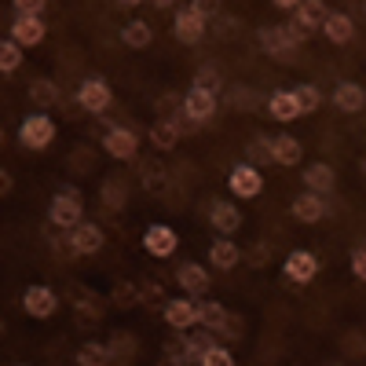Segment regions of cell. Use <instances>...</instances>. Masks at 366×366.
<instances>
[{"instance_id": "obj_24", "label": "cell", "mask_w": 366, "mask_h": 366, "mask_svg": "<svg viewBox=\"0 0 366 366\" xmlns=\"http://www.w3.org/2000/svg\"><path fill=\"white\" fill-rule=\"evenodd\" d=\"M150 139H154V147H162V150L176 147V139H179L176 121H172V117H162V121H154V125H150Z\"/></svg>"}, {"instance_id": "obj_34", "label": "cell", "mask_w": 366, "mask_h": 366, "mask_svg": "<svg viewBox=\"0 0 366 366\" xmlns=\"http://www.w3.org/2000/svg\"><path fill=\"white\" fill-rule=\"evenodd\" d=\"M194 88L198 92H209V96H217V92H220V70L217 66H202L198 74H194Z\"/></svg>"}, {"instance_id": "obj_23", "label": "cell", "mask_w": 366, "mask_h": 366, "mask_svg": "<svg viewBox=\"0 0 366 366\" xmlns=\"http://www.w3.org/2000/svg\"><path fill=\"white\" fill-rule=\"evenodd\" d=\"M322 29H326V37H330L333 44H348L355 26H352V19H348V15H326Z\"/></svg>"}, {"instance_id": "obj_32", "label": "cell", "mask_w": 366, "mask_h": 366, "mask_svg": "<svg viewBox=\"0 0 366 366\" xmlns=\"http://www.w3.org/2000/svg\"><path fill=\"white\" fill-rule=\"evenodd\" d=\"M293 103H297V114H312V110L319 107V88H315V84L293 88Z\"/></svg>"}, {"instance_id": "obj_28", "label": "cell", "mask_w": 366, "mask_h": 366, "mask_svg": "<svg viewBox=\"0 0 366 366\" xmlns=\"http://www.w3.org/2000/svg\"><path fill=\"white\" fill-rule=\"evenodd\" d=\"M224 304H217V300H205V304H198V322L205 326V330H220L224 326Z\"/></svg>"}, {"instance_id": "obj_6", "label": "cell", "mask_w": 366, "mask_h": 366, "mask_svg": "<svg viewBox=\"0 0 366 366\" xmlns=\"http://www.w3.org/2000/svg\"><path fill=\"white\" fill-rule=\"evenodd\" d=\"M227 183H231V191L238 198H257L260 187H264V179H260V172L253 165H234L231 176H227Z\"/></svg>"}, {"instance_id": "obj_30", "label": "cell", "mask_w": 366, "mask_h": 366, "mask_svg": "<svg viewBox=\"0 0 366 366\" xmlns=\"http://www.w3.org/2000/svg\"><path fill=\"white\" fill-rule=\"evenodd\" d=\"M22 66V44H15L11 37L4 41V44H0V70H4V74H15Z\"/></svg>"}, {"instance_id": "obj_21", "label": "cell", "mask_w": 366, "mask_h": 366, "mask_svg": "<svg viewBox=\"0 0 366 366\" xmlns=\"http://www.w3.org/2000/svg\"><path fill=\"white\" fill-rule=\"evenodd\" d=\"M304 183L312 187V194H330L333 191V169L326 162H315L304 169Z\"/></svg>"}, {"instance_id": "obj_10", "label": "cell", "mask_w": 366, "mask_h": 366, "mask_svg": "<svg viewBox=\"0 0 366 366\" xmlns=\"http://www.w3.org/2000/svg\"><path fill=\"white\" fill-rule=\"evenodd\" d=\"M176 41H183V44H198L202 37H205V19L202 15H194L191 8H183L179 15H176Z\"/></svg>"}, {"instance_id": "obj_16", "label": "cell", "mask_w": 366, "mask_h": 366, "mask_svg": "<svg viewBox=\"0 0 366 366\" xmlns=\"http://www.w3.org/2000/svg\"><path fill=\"white\" fill-rule=\"evenodd\" d=\"M70 238H74V249H77V257L99 253V246H103V231H99L96 224H77Z\"/></svg>"}, {"instance_id": "obj_3", "label": "cell", "mask_w": 366, "mask_h": 366, "mask_svg": "<svg viewBox=\"0 0 366 366\" xmlns=\"http://www.w3.org/2000/svg\"><path fill=\"white\" fill-rule=\"evenodd\" d=\"M19 139H22V147H29V150H41V147H48L51 139H55V125H51V117H44V114H29L22 125H19Z\"/></svg>"}, {"instance_id": "obj_9", "label": "cell", "mask_w": 366, "mask_h": 366, "mask_svg": "<svg viewBox=\"0 0 366 366\" xmlns=\"http://www.w3.org/2000/svg\"><path fill=\"white\" fill-rule=\"evenodd\" d=\"M176 231L172 227H165V224H154L147 234H143V246H147V253H154V257H172L176 253Z\"/></svg>"}, {"instance_id": "obj_39", "label": "cell", "mask_w": 366, "mask_h": 366, "mask_svg": "<svg viewBox=\"0 0 366 366\" xmlns=\"http://www.w3.org/2000/svg\"><path fill=\"white\" fill-rule=\"evenodd\" d=\"M231 362H234V355L227 348H217V345L202 355V366H231Z\"/></svg>"}, {"instance_id": "obj_8", "label": "cell", "mask_w": 366, "mask_h": 366, "mask_svg": "<svg viewBox=\"0 0 366 366\" xmlns=\"http://www.w3.org/2000/svg\"><path fill=\"white\" fill-rule=\"evenodd\" d=\"M103 147H107V154H114V158H121V162H129V158L136 154L139 139H136V132H132V129L117 125V129H110V132H107Z\"/></svg>"}, {"instance_id": "obj_40", "label": "cell", "mask_w": 366, "mask_h": 366, "mask_svg": "<svg viewBox=\"0 0 366 366\" xmlns=\"http://www.w3.org/2000/svg\"><path fill=\"white\" fill-rule=\"evenodd\" d=\"M352 274H355L359 282L366 279V249H362V246H355V249H352Z\"/></svg>"}, {"instance_id": "obj_14", "label": "cell", "mask_w": 366, "mask_h": 366, "mask_svg": "<svg viewBox=\"0 0 366 366\" xmlns=\"http://www.w3.org/2000/svg\"><path fill=\"white\" fill-rule=\"evenodd\" d=\"M333 103H337L345 114H359L366 107V92L359 84H352V81H341L337 88H333Z\"/></svg>"}, {"instance_id": "obj_17", "label": "cell", "mask_w": 366, "mask_h": 366, "mask_svg": "<svg viewBox=\"0 0 366 366\" xmlns=\"http://www.w3.org/2000/svg\"><path fill=\"white\" fill-rule=\"evenodd\" d=\"M11 41L22 44V48L41 44V41H44V22H41V19H15V26H11Z\"/></svg>"}, {"instance_id": "obj_31", "label": "cell", "mask_w": 366, "mask_h": 366, "mask_svg": "<svg viewBox=\"0 0 366 366\" xmlns=\"http://www.w3.org/2000/svg\"><path fill=\"white\" fill-rule=\"evenodd\" d=\"M121 41H125L129 48H147L150 44V26L147 22H129L125 29H121Z\"/></svg>"}, {"instance_id": "obj_26", "label": "cell", "mask_w": 366, "mask_h": 366, "mask_svg": "<svg viewBox=\"0 0 366 366\" xmlns=\"http://www.w3.org/2000/svg\"><path fill=\"white\" fill-rule=\"evenodd\" d=\"M165 165L162 162H147L143 165V187L150 191V194H165Z\"/></svg>"}, {"instance_id": "obj_5", "label": "cell", "mask_w": 366, "mask_h": 366, "mask_svg": "<svg viewBox=\"0 0 366 366\" xmlns=\"http://www.w3.org/2000/svg\"><path fill=\"white\" fill-rule=\"evenodd\" d=\"M22 308L34 315V319H48V315H55V308H59V297H55L48 286H29V290L22 293Z\"/></svg>"}, {"instance_id": "obj_11", "label": "cell", "mask_w": 366, "mask_h": 366, "mask_svg": "<svg viewBox=\"0 0 366 366\" xmlns=\"http://www.w3.org/2000/svg\"><path fill=\"white\" fill-rule=\"evenodd\" d=\"M183 114H187L191 121H205V117H212V114H217V96L191 88L187 96H183Z\"/></svg>"}, {"instance_id": "obj_2", "label": "cell", "mask_w": 366, "mask_h": 366, "mask_svg": "<svg viewBox=\"0 0 366 366\" xmlns=\"http://www.w3.org/2000/svg\"><path fill=\"white\" fill-rule=\"evenodd\" d=\"M304 41V34L297 26H271V29H260V48L267 51V55H290L297 44Z\"/></svg>"}, {"instance_id": "obj_18", "label": "cell", "mask_w": 366, "mask_h": 366, "mask_svg": "<svg viewBox=\"0 0 366 366\" xmlns=\"http://www.w3.org/2000/svg\"><path fill=\"white\" fill-rule=\"evenodd\" d=\"M176 279H179L183 290L194 293V297H202V293L209 290V271H205L202 264H183V267L176 271Z\"/></svg>"}, {"instance_id": "obj_4", "label": "cell", "mask_w": 366, "mask_h": 366, "mask_svg": "<svg viewBox=\"0 0 366 366\" xmlns=\"http://www.w3.org/2000/svg\"><path fill=\"white\" fill-rule=\"evenodd\" d=\"M77 103H81L88 114H103V110L110 107V88H107V81H99V77L81 81V88H77Z\"/></svg>"}, {"instance_id": "obj_37", "label": "cell", "mask_w": 366, "mask_h": 366, "mask_svg": "<svg viewBox=\"0 0 366 366\" xmlns=\"http://www.w3.org/2000/svg\"><path fill=\"white\" fill-rule=\"evenodd\" d=\"M246 154H249V162H246V165H253V169H257V165H264V162H271V139H253Z\"/></svg>"}, {"instance_id": "obj_15", "label": "cell", "mask_w": 366, "mask_h": 366, "mask_svg": "<svg viewBox=\"0 0 366 366\" xmlns=\"http://www.w3.org/2000/svg\"><path fill=\"white\" fill-rule=\"evenodd\" d=\"M209 220H212V227H217V231L231 234V231H238V227H242V212H238L231 202H212Z\"/></svg>"}, {"instance_id": "obj_43", "label": "cell", "mask_w": 366, "mask_h": 366, "mask_svg": "<svg viewBox=\"0 0 366 366\" xmlns=\"http://www.w3.org/2000/svg\"><path fill=\"white\" fill-rule=\"evenodd\" d=\"M220 333H227V337H242V319H234V315H224V326H220Z\"/></svg>"}, {"instance_id": "obj_35", "label": "cell", "mask_w": 366, "mask_h": 366, "mask_svg": "<svg viewBox=\"0 0 366 366\" xmlns=\"http://www.w3.org/2000/svg\"><path fill=\"white\" fill-rule=\"evenodd\" d=\"M212 348V337L209 333H194V337L187 341V352H183V362H202V355Z\"/></svg>"}, {"instance_id": "obj_7", "label": "cell", "mask_w": 366, "mask_h": 366, "mask_svg": "<svg viewBox=\"0 0 366 366\" xmlns=\"http://www.w3.org/2000/svg\"><path fill=\"white\" fill-rule=\"evenodd\" d=\"M315 271H319V260H315V253H308V249H297V253H290L286 257V279L290 282H312L315 279Z\"/></svg>"}, {"instance_id": "obj_41", "label": "cell", "mask_w": 366, "mask_h": 366, "mask_svg": "<svg viewBox=\"0 0 366 366\" xmlns=\"http://www.w3.org/2000/svg\"><path fill=\"white\" fill-rule=\"evenodd\" d=\"M231 107H234V110H249V107H253V92H249V88H234V92H231Z\"/></svg>"}, {"instance_id": "obj_22", "label": "cell", "mask_w": 366, "mask_h": 366, "mask_svg": "<svg viewBox=\"0 0 366 366\" xmlns=\"http://www.w3.org/2000/svg\"><path fill=\"white\" fill-rule=\"evenodd\" d=\"M209 260H212V267H217V271H231V267H238L242 253H238V246H234V242H212Z\"/></svg>"}, {"instance_id": "obj_13", "label": "cell", "mask_w": 366, "mask_h": 366, "mask_svg": "<svg viewBox=\"0 0 366 366\" xmlns=\"http://www.w3.org/2000/svg\"><path fill=\"white\" fill-rule=\"evenodd\" d=\"M293 217L300 220V224H319L322 217H326V202H322V194H300L297 202H293Z\"/></svg>"}, {"instance_id": "obj_25", "label": "cell", "mask_w": 366, "mask_h": 366, "mask_svg": "<svg viewBox=\"0 0 366 366\" xmlns=\"http://www.w3.org/2000/svg\"><path fill=\"white\" fill-rule=\"evenodd\" d=\"M267 107H271V117H279V121L300 117V114H297V103H293V92H274Z\"/></svg>"}, {"instance_id": "obj_29", "label": "cell", "mask_w": 366, "mask_h": 366, "mask_svg": "<svg viewBox=\"0 0 366 366\" xmlns=\"http://www.w3.org/2000/svg\"><path fill=\"white\" fill-rule=\"evenodd\" d=\"M77 366H103V362H110V352H107V345H96V341H88L81 352H77V359H74Z\"/></svg>"}, {"instance_id": "obj_46", "label": "cell", "mask_w": 366, "mask_h": 366, "mask_svg": "<svg viewBox=\"0 0 366 366\" xmlns=\"http://www.w3.org/2000/svg\"><path fill=\"white\" fill-rule=\"evenodd\" d=\"M274 8H282V11H297V0H279Z\"/></svg>"}, {"instance_id": "obj_44", "label": "cell", "mask_w": 366, "mask_h": 366, "mask_svg": "<svg viewBox=\"0 0 366 366\" xmlns=\"http://www.w3.org/2000/svg\"><path fill=\"white\" fill-rule=\"evenodd\" d=\"M191 11L202 15V19H209V15H217V4H209V0H198V4H191Z\"/></svg>"}, {"instance_id": "obj_38", "label": "cell", "mask_w": 366, "mask_h": 366, "mask_svg": "<svg viewBox=\"0 0 366 366\" xmlns=\"http://www.w3.org/2000/svg\"><path fill=\"white\" fill-rule=\"evenodd\" d=\"M11 8L19 11V19H41V11H44L48 4H44V0H15Z\"/></svg>"}, {"instance_id": "obj_19", "label": "cell", "mask_w": 366, "mask_h": 366, "mask_svg": "<svg viewBox=\"0 0 366 366\" xmlns=\"http://www.w3.org/2000/svg\"><path fill=\"white\" fill-rule=\"evenodd\" d=\"M271 158L279 162V165H297L300 162V139L282 132V136H274L271 139Z\"/></svg>"}, {"instance_id": "obj_33", "label": "cell", "mask_w": 366, "mask_h": 366, "mask_svg": "<svg viewBox=\"0 0 366 366\" xmlns=\"http://www.w3.org/2000/svg\"><path fill=\"white\" fill-rule=\"evenodd\" d=\"M107 352H110V362H129L136 355V341L125 337V333H117V337L107 345Z\"/></svg>"}, {"instance_id": "obj_20", "label": "cell", "mask_w": 366, "mask_h": 366, "mask_svg": "<svg viewBox=\"0 0 366 366\" xmlns=\"http://www.w3.org/2000/svg\"><path fill=\"white\" fill-rule=\"evenodd\" d=\"M326 22V4L322 0H308V4H297V29L300 34H308V29H315V26H322Z\"/></svg>"}, {"instance_id": "obj_27", "label": "cell", "mask_w": 366, "mask_h": 366, "mask_svg": "<svg viewBox=\"0 0 366 366\" xmlns=\"http://www.w3.org/2000/svg\"><path fill=\"white\" fill-rule=\"evenodd\" d=\"M29 99H34L37 107H55V99H59V88H55V81H48V77L34 81V84H29Z\"/></svg>"}, {"instance_id": "obj_42", "label": "cell", "mask_w": 366, "mask_h": 366, "mask_svg": "<svg viewBox=\"0 0 366 366\" xmlns=\"http://www.w3.org/2000/svg\"><path fill=\"white\" fill-rule=\"evenodd\" d=\"M114 300L121 304V308H129V304H136V290L132 286H117L114 290Z\"/></svg>"}, {"instance_id": "obj_1", "label": "cell", "mask_w": 366, "mask_h": 366, "mask_svg": "<svg viewBox=\"0 0 366 366\" xmlns=\"http://www.w3.org/2000/svg\"><path fill=\"white\" fill-rule=\"evenodd\" d=\"M48 220L55 227H77L81 224V191L77 187H63L55 198H51V209H48Z\"/></svg>"}, {"instance_id": "obj_45", "label": "cell", "mask_w": 366, "mask_h": 366, "mask_svg": "<svg viewBox=\"0 0 366 366\" xmlns=\"http://www.w3.org/2000/svg\"><path fill=\"white\" fill-rule=\"evenodd\" d=\"M11 191V176H8V169L4 172H0V194H8Z\"/></svg>"}, {"instance_id": "obj_36", "label": "cell", "mask_w": 366, "mask_h": 366, "mask_svg": "<svg viewBox=\"0 0 366 366\" xmlns=\"http://www.w3.org/2000/svg\"><path fill=\"white\" fill-rule=\"evenodd\" d=\"M125 202H129L125 187H121L117 179H107V183H103V205H107V209H125Z\"/></svg>"}, {"instance_id": "obj_12", "label": "cell", "mask_w": 366, "mask_h": 366, "mask_svg": "<svg viewBox=\"0 0 366 366\" xmlns=\"http://www.w3.org/2000/svg\"><path fill=\"white\" fill-rule=\"evenodd\" d=\"M165 319L172 330H191L198 322V304L194 300H169L165 304Z\"/></svg>"}]
</instances>
